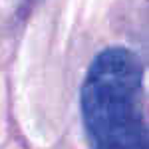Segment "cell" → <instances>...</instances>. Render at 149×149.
Wrapping results in <instances>:
<instances>
[{
	"instance_id": "obj_1",
	"label": "cell",
	"mask_w": 149,
	"mask_h": 149,
	"mask_svg": "<svg viewBox=\"0 0 149 149\" xmlns=\"http://www.w3.org/2000/svg\"><path fill=\"white\" fill-rule=\"evenodd\" d=\"M81 117L92 149H147L143 66L131 50L107 48L81 86Z\"/></svg>"
}]
</instances>
